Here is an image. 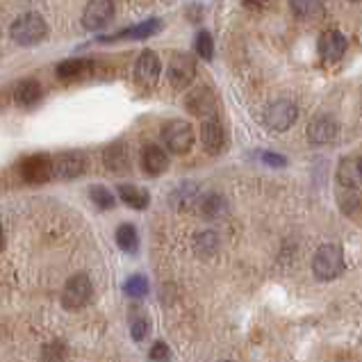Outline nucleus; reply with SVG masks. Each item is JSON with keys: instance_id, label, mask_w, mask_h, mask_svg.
<instances>
[{"instance_id": "7ed1b4c3", "label": "nucleus", "mask_w": 362, "mask_h": 362, "mask_svg": "<svg viewBox=\"0 0 362 362\" xmlns=\"http://www.w3.org/2000/svg\"><path fill=\"white\" fill-rule=\"evenodd\" d=\"M162 139L171 153L185 155L194 146V130L187 121H171L162 130Z\"/></svg>"}, {"instance_id": "2eb2a0df", "label": "nucleus", "mask_w": 362, "mask_h": 362, "mask_svg": "<svg viewBox=\"0 0 362 362\" xmlns=\"http://www.w3.org/2000/svg\"><path fill=\"white\" fill-rule=\"evenodd\" d=\"M201 141H203V148L216 155V153H221V148L226 146V132L221 128V123L219 121H214V119H208L201 126Z\"/></svg>"}, {"instance_id": "1a4fd4ad", "label": "nucleus", "mask_w": 362, "mask_h": 362, "mask_svg": "<svg viewBox=\"0 0 362 362\" xmlns=\"http://www.w3.org/2000/svg\"><path fill=\"white\" fill-rule=\"evenodd\" d=\"M196 76L194 59L189 55H173L169 62V82L175 89H185L192 85V80Z\"/></svg>"}, {"instance_id": "bb28decb", "label": "nucleus", "mask_w": 362, "mask_h": 362, "mask_svg": "<svg viewBox=\"0 0 362 362\" xmlns=\"http://www.w3.org/2000/svg\"><path fill=\"white\" fill-rule=\"evenodd\" d=\"M196 251H199L201 255H210L216 251V246H219V242H216V235L214 233H201L199 237H196Z\"/></svg>"}, {"instance_id": "ddd939ff", "label": "nucleus", "mask_w": 362, "mask_h": 362, "mask_svg": "<svg viewBox=\"0 0 362 362\" xmlns=\"http://www.w3.org/2000/svg\"><path fill=\"white\" fill-rule=\"evenodd\" d=\"M344 50H346V39L342 33H337V30H326L322 39H319V53L328 62L339 59L344 55Z\"/></svg>"}, {"instance_id": "4be33fe9", "label": "nucleus", "mask_w": 362, "mask_h": 362, "mask_svg": "<svg viewBox=\"0 0 362 362\" xmlns=\"http://www.w3.org/2000/svg\"><path fill=\"white\" fill-rule=\"evenodd\" d=\"M160 28H162L160 21H158V18H151V21H144V23H139L137 28H130V30H126V33H121V35L112 37V39H107V41H115V39H121V37H130V39H146V37H151V35L158 33Z\"/></svg>"}, {"instance_id": "aec40b11", "label": "nucleus", "mask_w": 362, "mask_h": 362, "mask_svg": "<svg viewBox=\"0 0 362 362\" xmlns=\"http://www.w3.org/2000/svg\"><path fill=\"white\" fill-rule=\"evenodd\" d=\"M119 196H121V201L126 203L128 208H132V210H146L148 203H151L148 192L137 187V185H121Z\"/></svg>"}, {"instance_id": "9b49d317", "label": "nucleus", "mask_w": 362, "mask_h": 362, "mask_svg": "<svg viewBox=\"0 0 362 362\" xmlns=\"http://www.w3.org/2000/svg\"><path fill=\"white\" fill-rule=\"evenodd\" d=\"M337 182L346 189H358L362 185V158L360 155H351L344 158L337 167Z\"/></svg>"}, {"instance_id": "5701e85b", "label": "nucleus", "mask_w": 362, "mask_h": 362, "mask_svg": "<svg viewBox=\"0 0 362 362\" xmlns=\"http://www.w3.org/2000/svg\"><path fill=\"white\" fill-rule=\"evenodd\" d=\"M289 5L298 18H315L322 12V0H289Z\"/></svg>"}, {"instance_id": "cd10ccee", "label": "nucleus", "mask_w": 362, "mask_h": 362, "mask_svg": "<svg viewBox=\"0 0 362 362\" xmlns=\"http://www.w3.org/2000/svg\"><path fill=\"white\" fill-rule=\"evenodd\" d=\"M196 53H199V57H203V59H212L214 44H212L210 33H199V37H196Z\"/></svg>"}, {"instance_id": "a211bd4d", "label": "nucleus", "mask_w": 362, "mask_h": 362, "mask_svg": "<svg viewBox=\"0 0 362 362\" xmlns=\"http://www.w3.org/2000/svg\"><path fill=\"white\" fill-rule=\"evenodd\" d=\"M14 100L18 107H35L41 100V85L37 80H23L14 89Z\"/></svg>"}, {"instance_id": "c85d7f7f", "label": "nucleus", "mask_w": 362, "mask_h": 362, "mask_svg": "<svg viewBox=\"0 0 362 362\" xmlns=\"http://www.w3.org/2000/svg\"><path fill=\"white\" fill-rule=\"evenodd\" d=\"M130 333H132V339H137V342H141V339L148 335V319H146V317H137V319H132Z\"/></svg>"}, {"instance_id": "20e7f679", "label": "nucleus", "mask_w": 362, "mask_h": 362, "mask_svg": "<svg viewBox=\"0 0 362 362\" xmlns=\"http://www.w3.org/2000/svg\"><path fill=\"white\" fill-rule=\"evenodd\" d=\"M91 292H94V287H91L89 276L78 274V276L66 281L64 292H62V305H64L66 310H78V308L89 303Z\"/></svg>"}, {"instance_id": "f3484780", "label": "nucleus", "mask_w": 362, "mask_h": 362, "mask_svg": "<svg viewBox=\"0 0 362 362\" xmlns=\"http://www.w3.org/2000/svg\"><path fill=\"white\" fill-rule=\"evenodd\" d=\"M185 105H187V110L196 117H210L214 112V96L210 89L201 87V89H196L192 96H187Z\"/></svg>"}, {"instance_id": "f257e3e1", "label": "nucleus", "mask_w": 362, "mask_h": 362, "mask_svg": "<svg viewBox=\"0 0 362 362\" xmlns=\"http://www.w3.org/2000/svg\"><path fill=\"white\" fill-rule=\"evenodd\" d=\"M313 272L319 281H335L344 272V251L337 244H324L313 257Z\"/></svg>"}, {"instance_id": "c756f323", "label": "nucleus", "mask_w": 362, "mask_h": 362, "mask_svg": "<svg viewBox=\"0 0 362 362\" xmlns=\"http://www.w3.org/2000/svg\"><path fill=\"white\" fill-rule=\"evenodd\" d=\"M148 358L153 362H169L171 360V349L164 342H155L153 349H151V354H148Z\"/></svg>"}, {"instance_id": "473e14b6", "label": "nucleus", "mask_w": 362, "mask_h": 362, "mask_svg": "<svg viewBox=\"0 0 362 362\" xmlns=\"http://www.w3.org/2000/svg\"><path fill=\"white\" fill-rule=\"evenodd\" d=\"M3 244H5V235H3V226H0V248H3Z\"/></svg>"}, {"instance_id": "393cba45", "label": "nucleus", "mask_w": 362, "mask_h": 362, "mask_svg": "<svg viewBox=\"0 0 362 362\" xmlns=\"http://www.w3.org/2000/svg\"><path fill=\"white\" fill-rule=\"evenodd\" d=\"M123 289H126V294H128L130 298H144V296L148 294V281H146L144 276L137 274V276L128 278V281H126V287H123Z\"/></svg>"}, {"instance_id": "f03ea898", "label": "nucleus", "mask_w": 362, "mask_h": 362, "mask_svg": "<svg viewBox=\"0 0 362 362\" xmlns=\"http://www.w3.org/2000/svg\"><path fill=\"white\" fill-rule=\"evenodd\" d=\"M46 33H48L46 21L37 12H30V14H23L21 18H16L12 30H9L12 39L21 46H37L39 41L46 37Z\"/></svg>"}, {"instance_id": "72a5a7b5", "label": "nucleus", "mask_w": 362, "mask_h": 362, "mask_svg": "<svg viewBox=\"0 0 362 362\" xmlns=\"http://www.w3.org/2000/svg\"><path fill=\"white\" fill-rule=\"evenodd\" d=\"M221 362H230V360H221Z\"/></svg>"}, {"instance_id": "2f4dec72", "label": "nucleus", "mask_w": 362, "mask_h": 362, "mask_svg": "<svg viewBox=\"0 0 362 362\" xmlns=\"http://www.w3.org/2000/svg\"><path fill=\"white\" fill-rule=\"evenodd\" d=\"M242 3L246 5V7H262L267 0H242Z\"/></svg>"}, {"instance_id": "4468645a", "label": "nucleus", "mask_w": 362, "mask_h": 362, "mask_svg": "<svg viewBox=\"0 0 362 362\" xmlns=\"http://www.w3.org/2000/svg\"><path fill=\"white\" fill-rule=\"evenodd\" d=\"M103 162H105V167L115 173H126L130 169V153H128V146L123 141H115L110 144L103 153Z\"/></svg>"}, {"instance_id": "6e6552de", "label": "nucleus", "mask_w": 362, "mask_h": 362, "mask_svg": "<svg viewBox=\"0 0 362 362\" xmlns=\"http://www.w3.org/2000/svg\"><path fill=\"white\" fill-rule=\"evenodd\" d=\"M112 18H115V3L112 0H89L82 23H85L87 30H98L105 28Z\"/></svg>"}, {"instance_id": "423d86ee", "label": "nucleus", "mask_w": 362, "mask_h": 362, "mask_svg": "<svg viewBox=\"0 0 362 362\" xmlns=\"http://www.w3.org/2000/svg\"><path fill=\"white\" fill-rule=\"evenodd\" d=\"M21 175L30 185H41L53 178V158L48 155H30L21 164Z\"/></svg>"}, {"instance_id": "6ab92c4d", "label": "nucleus", "mask_w": 362, "mask_h": 362, "mask_svg": "<svg viewBox=\"0 0 362 362\" xmlns=\"http://www.w3.org/2000/svg\"><path fill=\"white\" fill-rule=\"evenodd\" d=\"M91 71V64L87 59H64L62 64L55 69V74L59 80H64V82H74V80H80V78H85L87 74Z\"/></svg>"}, {"instance_id": "f8f14e48", "label": "nucleus", "mask_w": 362, "mask_h": 362, "mask_svg": "<svg viewBox=\"0 0 362 362\" xmlns=\"http://www.w3.org/2000/svg\"><path fill=\"white\" fill-rule=\"evenodd\" d=\"M160 71H162V62H160L158 53H153V50H144L137 59V66H134L137 80L141 82V85H155L160 78Z\"/></svg>"}, {"instance_id": "a878e982", "label": "nucleus", "mask_w": 362, "mask_h": 362, "mask_svg": "<svg viewBox=\"0 0 362 362\" xmlns=\"http://www.w3.org/2000/svg\"><path fill=\"white\" fill-rule=\"evenodd\" d=\"M91 201H94L100 210H112V208H115V194H112L107 187H103V185L91 187Z\"/></svg>"}, {"instance_id": "0eeeda50", "label": "nucleus", "mask_w": 362, "mask_h": 362, "mask_svg": "<svg viewBox=\"0 0 362 362\" xmlns=\"http://www.w3.org/2000/svg\"><path fill=\"white\" fill-rule=\"evenodd\" d=\"M85 169H87V160L78 151H66L53 158V175H57L62 180H74L85 173Z\"/></svg>"}, {"instance_id": "b1692460", "label": "nucleus", "mask_w": 362, "mask_h": 362, "mask_svg": "<svg viewBox=\"0 0 362 362\" xmlns=\"http://www.w3.org/2000/svg\"><path fill=\"white\" fill-rule=\"evenodd\" d=\"M201 212H203V216H208V219H216V216H221L226 212L223 196H219V194L205 196V199L201 201Z\"/></svg>"}, {"instance_id": "39448f33", "label": "nucleus", "mask_w": 362, "mask_h": 362, "mask_svg": "<svg viewBox=\"0 0 362 362\" xmlns=\"http://www.w3.org/2000/svg\"><path fill=\"white\" fill-rule=\"evenodd\" d=\"M298 117V110L292 100H276L267 107L264 112V123L274 132H283L287 128L294 126V121Z\"/></svg>"}, {"instance_id": "7c9ffc66", "label": "nucleus", "mask_w": 362, "mask_h": 362, "mask_svg": "<svg viewBox=\"0 0 362 362\" xmlns=\"http://www.w3.org/2000/svg\"><path fill=\"white\" fill-rule=\"evenodd\" d=\"M262 162L269 164V167H276V169L285 167V158H283V155H278V153H262Z\"/></svg>"}, {"instance_id": "9d476101", "label": "nucleus", "mask_w": 362, "mask_h": 362, "mask_svg": "<svg viewBox=\"0 0 362 362\" xmlns=\"http://www.w3.org/2000/svg\"><path fill=\"white\" fill-rule=\"evenodd\" d=\"M339 126L333 117H315L308 123V139L313 144H330L335 141Z\"/></svg>"}, {"instance_id": "412c9836", "label": "nucleus", "mask_w": 362, "mask_h": 362, "mask_svg": "<svg viewBox=\"0 0 362 362\" xmlns=\"http://www.w3.org/2000/svg\"><path fill=\"white\" fill-rule=\"evenodd\" d=\"M117 244L123 248L126 253H134L139 246V237H137V228L132 223H121L117 230Z\"/></svg>"}, {"instance_id": "dca6fc26", "label": "nucleus", "mask_w": 362, "mask_h": 362, "mask_svg": "<svg viewBox=\"0 0 362 362\" xmlns=\"http://www.w3.org/2000/svg\"><path fill=\"white\" fill-rule=\"evenodd\" d=\"M141 169L146 171L148 175H160L169 169V155L164 153L160 146H155V144H151V146H146L141 151Z\"/></svg>"}]
</instances>
